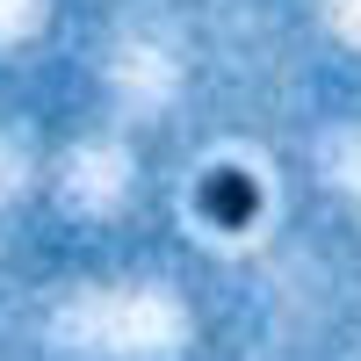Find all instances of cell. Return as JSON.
I'll list each match as a JSON object with an SVG mask.
<instances>
[{"label":"cell","mask_w":361,"mask_h":361,"mask_svg":"<svg viewBox=\"0 0 361 361\" xmlns=\"http://www.w3.org/2000/svg\"><path fill=\"white\" fill-rule=\"evenodd\" d=\"M195 217L202 224H217V231H246L260 217V188H253V173H238V166H209L195 180Z\"/></svg>","instance_id":"cell-1"}]
</instances>
